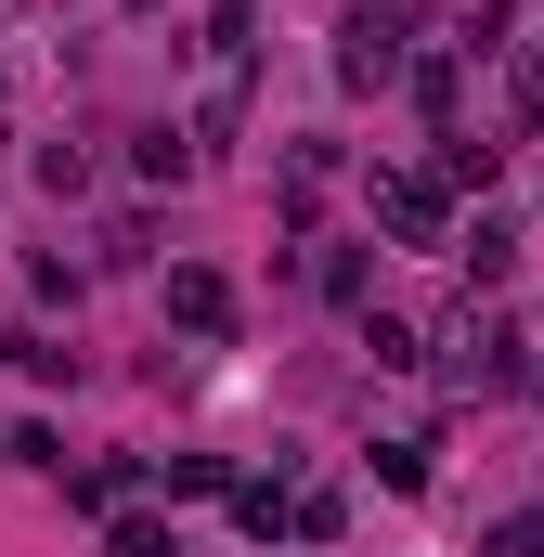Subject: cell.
<instances>
[{"mask_svg": "<svg viewBox=\"0 0 544 557\" xmlns=\"http://www.w3.org/2000/svg\"><path fill=\"white\" fill-rule=\"evenodd\" d=\"M532 104H544V52H532Z\"/></svg>", "mask_w": 544, "mask_h": 557, "instance_id": "52a82bcc", "label": "cell"}, {"mask_svg": "<svg viewBox=\"0 0 544 557\" xmlns=\"http://www.w3.org/2000/svg\"><path fill=\"white\" fill-rule=\"evenodd\" d=\"M390 65H403V52H390V26L363 13V26H350V52H337V78H390Z\"/></svg>", "mask_w": 544, "mask_h": 557, "instance_id": "7a4b0ae2", "label": "cell"}, {"mask_svg": "<svg viewBox=\"0 0 544 557\" xmlns=\"http://www.w3.org/2000/svg\"><path fill=\"white\" fill-rule=\"evenodd\" d=\"M376 480L390 493H428V441H376Z\"/></svg>", "mask_w": 544, "mask_h": 557, "instance_id": "5b68a950", "label": "cell"}, {"mask_svg": "<svg viewBox=\"0 0 544 557\" xmlns=\"http://www.w3.org/2000/svg\"><path fill=\"white\" fill-rule=\"evenodd\" d=\"M376 208H390V234H441V195H428V182H390Z\"/></svg>", "mask_w": 544, "mask_h": 557, "instance_id": "3957f363", "label": "cell"}, {"mask_svg": "<svg viewBox=\"0 0 544 557\" xmlns=\"http://www.w3.org/2000/svg\"><path fill=\"white\" fill-rule=\"evenodd\" d=\"M169 311H182V324H221L234 298H221V273H169Z\"/></svg>", "mask_w": 544, "mask_h": 557, "instance_id": "277c9868", "label": "cell"}, {"mask_svg": "<svg viewBox=\"0 0 544 557\" xmlns=\"http://www.w3.org/2000/svg\"><path fill=\"white\" fill-rule=\"evenodd\" d=\"M441 39H454V52H506V0H454Z\"/></svg>", "mask_w": 544, "mask_h": 557, "instance_id": "6da1fadb", "label": "cell"}, {"mask_svg": "<svg viewBox=\"0 0 544 557\" xmlns=\"http://www.w3.org/2000/svg\"><path fill=\"white\" fill-rule=\"evenodd\" d=\"M493 557H544V519H506V532H493Z\"/></svg>", "mask_w": 544, "mask_h": 557, "instance_id": "8992f818", "label": "cell"}]
</instances>
